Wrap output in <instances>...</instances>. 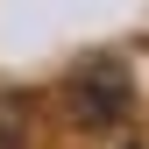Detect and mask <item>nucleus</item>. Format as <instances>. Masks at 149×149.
<instances>
[{"mask_svg": "<svg viewBox=\"0 0 149 149\" xmlns=\"http://www.w3.org/2000/svg\"><path fill=\"white\" fill-rule=\"evenodd\" d=\"M71 107H78V121H85V128H114V121L128 114V71H114V64L78 71V92H71Z\"/></svg>", "mask_w": 149, "mask_h": 149, "instance_id": "f257e3e1", "label": "nucleus"}]
</instances>
